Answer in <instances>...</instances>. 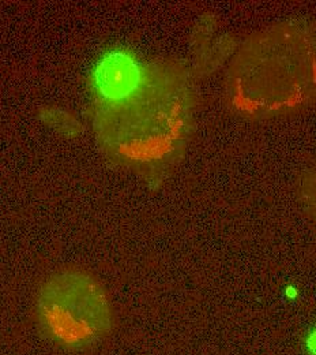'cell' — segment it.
I'll return each mask as SVG.
<instances>
[{
  "mask_svg": "<svg viewBox=\"0 0 316 355\" xmlns=\"http://www.w3.org/2000/svg\"><path fill=\"white\" fill-rule=\"evenodd\" d=\"M40 119L46 126L56 130L64 137H77L81 133V123L70 112L57 108V107H46L40 111Z\"/></svg>",
  "mask_w": 316,
  "mask_h": 355,
  "instance_id": "cell-5",
  "label": "cell"
},
{
  "mask_svg": "<svg viewBox=\"0 0 316 355\" xmlns=\"http://www.w3.org/2000/svg\"><path fill=\"white\" fill-rule=\"evenodd\" d=\"M297 196L306 216L316 230V160L300 177Z\"/></svg>",
  "mask_w": 316,
  "mask_h": 355,
  "instance_id": "cell-6",
  "label": "cell"
},
{
  "mask_svg": "<svg viewBox=\"0 0 316 355\" xmlns=\"http://www.w3.org/2000/svg\"><path fill=\"white\" fill-rule=\"evenodd\" d=\"M226 108L250 122L316 107V22L292 17L250 35L233 51L224 77Z\"/></svg>",
  "mask_w": 316,
  "mask_h": 355,
  "instance_id": "cell-2",
  "label": "cell"
},
{
  "mask_svg": "<svg viewBox=\"0 0 316 355\" xmlns=\"http://www.w3.org/2000/svg\"><path fill=\"white\" fill-rule=\"evenodd\" d=\"M146 62L127 48L105 51L88 76V108L108 107L126 100L140 85Z\"/></svg>",
  "mask_w": 316,
  "mask_h": 355,
  "instance_id": "cell-4",
  "label": "cell"
},
{
  "mask_svg": "<svg viewBox=\"0 0 316 355\" xmlns=\"http://www.w3.org/2000/svg\"><path fill=\"white\" fill-rule=\"evenodd\" d=\"M36 322L41 338L66 353H85L113 329V308L101 282L82 269H60L37 290Z\"/></svg>",
  "mask_w": 316,
  "mask_h": 355,
  "instance_id": "cell-3",
  "label": "cell"
},
{
  "mask_svg": "<svg viewBox=\"0 0 316 355\" xmlns=\"http://www.w3.org/2000/svg\"><path fill=\"white\" fill-rule=\"evenodd\" d=\"M199 74L189 60L146 62L133 94L85 110L95 145L109 167L157 190L179 167L196 128Z\"/></svg>",
  "mask_w": 316,
  "mask_h": 355,
  "instance_id": "cell-1",
  "label": "cell"
}]
</instances>
